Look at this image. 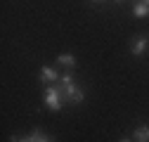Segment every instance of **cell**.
I'll use <instances>...</instances> for the list:
<instances>
[{
	"label": "cell",
	"instance_id": "2",
	"mask_svg": "<svg viewBox=\"0 0 149 142\" xmlns=\"http://www.w3.org/2000/svg\"><path fill=\"white\" fill-rule=\"evenodd\" d=\"M45 104L50 106L52 111H59V109H62V104H64V93H62L59 85L50 83V85L45 88Z\"/></svg>",
	"mask_w": 149,
	"mask_h": 142
},
{
	"label": "cell",
	"instance_id": "1",
	"mask_svg": "<svg viewBox=\"0 0 149 142\" xmlns=\"http://www.w3.org/2000/svg\"><path fill=\"white\" fill-rule=\"evenodd\" d=\"M59 88H62V93H64V100H71L73 104H81L83 102V90L76 85L73 74H64L59 78Z\"/></svg>",
	"mask_w": 149,
	"mask_h": 142
},
{
	"label": "cell",
	"instance_id": "8",
	"mask_svg": "<svg viewBox=\"0 0 149 142\" xmlns=\"http://www.w3.org/2000/svg\"><path fill=\"white\" fill-rule=\"evenodd\" d=\"M31 142H52V137H47L43 130L36 128V130H33V135H31Z\"/></svg>",
	"mask_w": 149,
	"mask_h": 142
},
{
	"label": "cell",
	"instance_id": "10",
	"mask_svg": "<svg viewBox=\"0 0 149 142\" xmlns=\"http://www.w3.org/2000/svg\"><path fill=\"white\" fill-rule=\"evenodd\" d=\"M121 142H130V140H128V137H121Z\"/></svg>",
	"mask_w": 149,
	"mask_h": 142
},
{
	"label": "cell",
	"instance_id": "11",
	"mask_svg": "<svg viewBox=\"0 0 149 142\" xmlns=\"http://www.w3.org/2000/svg\"><path fill=\"white\" fill-rule=\"evenodd\" d=\"M90 3H104V0H90Z\"/></svg>",
	"mask_w": 149,
	"mask_h": 142
},
{
	"label": "cell",
	"instance_id": "6",
	"mask_svg": "<svg viewBox=\"0 0 149 142\" xmlns=\"http://www.w3.org/2000/svg\"><path fill=\"white\" fill-rule=\"evenodd\" d=\"M135 142H149V126H137L135 128Z\"/></svg>",
	"mask_w": 149,
	"mask_h": 142
},
{
	"label": "cell",
	"instance_id": "9",
	"mask_svg": "<svg viewBox=\"0 0 149 142\" xmlns=\"http://www.w3.org/2000/svg\"><path fill=\"white\" fill-rule=\"evenodd\" d=\"M12 142H31V135L29 137H12Z\"/></svg>",
	"mask_w": 149,
	"mask_h": 142
},
{
	"label": "cell",
	"instance_id": "5",
	"mask_svg": "<svg viewBox=\"0 0 149 142\" xmlns=\"http://www.w3.org/2000/svg\"><path fill=\"white\" fill-rule=\"evenodd\" d=\"M57 64L71 71L73 66H76V57H73V55H59V57H57Z\"/></svg>",
	"mask_w": 149,
	"mask_h": 142
},
{
	"label": "cell",
	"instance_id": "13",
	"mask_svg": "<svg viewBox=\"0 0 149 142\" xmlns=\"http://www.w3.org/2000/svg\"><path fill=\"white\" fill-rule=\"evenodd\" d=\"M142 3H147V5H149V0H142Z\"/></svg>",
	"mask_w": 149,
	"mask_h": 142
},
{
	"label": "cell",
	"instance_id": "12",
	"mask_svg": "<svg viewBox=\"0 0 149 142\" xmlns=\"http://www.w3.org/2000/svg\"><path fill=\"white\" fill-rule=\"evenodd\" d=\"M114 3H123V0H114Z\"/></svg>",
	"mask_w": 149,
	"mask_h": 142
},
{
	"label": "cell",
	"instance_id": "7",
	"mask_svg": "<svg viewBox=\"0 0 149 142\" xmlns=\"http://www.w3.org/2000/svg\"><path fill=\"white\" fill-rule=\"evenodd\" d=\"M133 12H135V17H137V19H144V17L149 14V5H147V3H137Z\"/></svg>",
	"mask_w": 149,
	"mask_h": 142
},
{
	"label": "cell",
	"instance_id": "3",
	"mask_svg": "<svg viewBox=\"0 0 149 142\" xmlns=\"http://www.w3.org/2000/svg\"><path fill=\"white\" fill-rule=\"evenodd\" d=\"M59 78H62V76H59L52 66H43V69H40V81H43V83H57Z\"/></svg>",
	"mask_w": 149,
	"mask_h": 142
},
{
	"label": "cell",
	"instance_id": "4",
	"mask_svg": "<svg viewBox=\"0 0 149 142\" xmlns=\"http://www.w3.org/2000/svg\"><path fill=\"white\" fill-rule=\"evenodd\" d=\"M130 52H133L135 57H142L144 52H147V38H135V43H133V50H130Z\"/></svg>",
	"mask_w": 149,
	"mask_h": 142
}]
</instances>
